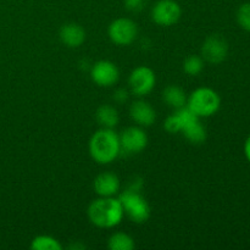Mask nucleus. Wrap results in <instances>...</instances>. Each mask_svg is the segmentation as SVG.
<instances>
[{
	"label": "nucleus",
	"mask_w": 250,
	"mask_h": 250,
	"mask_svg": "<svg viewBox=\"0 0 250 250\" xmlns=\"http://www.w3.org/2000/svg\"><path fill=\"white\" fill-rule=\"evenodd\" d=\"M90 77L99 87H111L119 81L120 72L114 62L109 60H100L93 65Z\"/></svg>",
	"instance_id": "nucleus-11"
},
{
	"label": "nucleus",
	"mask_w": 250,
	"mask_h": 250,
	"mask_svg": "<svg viewBox=\"0 0 250 250\" xmlns=\"http://www.w3.org/2000/svg\"><path fill=\"white\" fill-rule=\"evenodd\" d=\"M119 200L121 202L124 211L129 220L136 224H144L150 216V208L146 200L139 193V187L132 186L120 194Z\"/></svg>",
	"instance_id": "nucleus-3"
},
{
	"label": "nucleus",
	"mask_w": 250,
	"mask_h": 250,
	"mask_svg": "<svg viewBox=\"0 0 250 250\" xmlns=\"http://www.w3.org/2000/svg\"><path fill=\"white\" fill-rule=\"evenodd\" d=\"M138 36V27L134 21L121 17L112 21L109 26V37L117 45H129Z\"/></svg>",
	"instance_id": "nucleus-7"
},
{
	"label": "nucleus",
	"mask_w": 250,
	"mask_h": 250,
	"mask_svg": "<svg viewBox=\"0 0 250 250\" xmlns=\"http://www.w3.org/2000/svg\"><path fill=\"white\" fill-rule=\"evenodd\" d=\"M124 208L119 198L100 197L93 200L88 208V217L94 226L100 229H112L124 219Z\"/></svg>",
	"instance_id": "nucleus-1"
},
{
	"label": "nucleus",
	"mask_w": 250,
	"mask_h": 250,
	"mask_svg": "<svg viewBox=\"0 0 250 250\" xmlns=\"http://www.w3.org/2000/svg\"><path fill=\"white\" fill-rule=\"evenodd\" d=\"M89 153L99 164H110L121 154L119 134L112 128H102L89 141Z\"/></svg>",
	"instance_id": "nucleus-2"
},
{
	"label": "nucleus",
	"mask_w": 250,
	"mask_h": 250,
	"mask_svg": "<svg viewBox=\"0 0 250 250\" xmlns=\"http://www.w3.org/2000/svg\"><path fill=\"white\" fill-rule=\"evenodd\" d=\"M204 68V59L198 55H190L183 62V70L187 75L197 76Z\"/></svg>",
	"instance_id": "nucleus-19"
},
{
	"label": "nucleus",
	"mask_w": 250,
	"mask_h": 250,
	"mask_svg": "<svg viewBox=\"0 0 250 250\" xmlns=\"http://www.w3.org/2000/svg\"><path fill=\"white\" fill-rule=\"evenodd\" d=\"M93 188L99 197H115L120 190V180L115 173L102 172L94 178Z\"/></svg>",
	"instance_id": "nucleus-13"
},
{
	"label": "nucleus",
	"mask_w": 250,
	"mask_h": 250,
	"mask_svg": "<svg viewBox=\"0 0 250 250\" xmlns=\"http://www.w3.org/2000/svg\"><path fill=\"white\" fill-rule=\"evenodd\" d=\"M148 4V0H125V7L131 12H139Z\"/></svg>",
	"instance_id": "nucleus-22"
},
{
	"label": "nucleus",
	"mask_w": 250,
	"mask_h": 250,
	"mask_svg": "<svg viewBox=\"0 0 250 250\" xmlns=\"http://www.w3.org/2000/svg\"><path fill=\"white\" fill-rule=\"evenodd\" d=\"M176 112L181 119V124H182L181 132L183 133L185 138L193 144L204 143L207 141L208 134L205 127L200 124L199 116H197L187 105L177 109Z\"/></svg>",
	"instance_id": "nucleus-5"
},
{
	"label": "nucleus",
	"mask_w": 250,
	"mask_h": 250,
	"mask_svg": "<svg viewBox=\"0 0 250 250\" xmlns=\"http://www.w3.org/2000/svg\"><path fill=\"white\" fill-rule=\"evenodd\" d=\"M182 15L180 4L175 0H159L151 10L153 21L159 26L168 27L175 24Z\"/></svg>",
	"instance_id": "nucleus-8"
},
{
	"label": "nucleus",
	"mask_w": 250,
	"mask_h": 250,
	"mask_svg": "<svg viewBox=\"0 0 250 250\" xmlns=\"http://www.w3.org/2000/svg\"><path fill=\"white\" fill-rule=\"evenodd\" d=\"M244 153H246L247 159H248L249 163H250V136L246 141V144H244Z\"/></svg>",
	"instance_id": "nucleus-24"
},
{
	"label": "nucleus",
	"mask_w": 250,
	"mask_h": 250,
	"mask_svg": "<svg viewBox=\"0 0 250 250\" xmlns=\"http://www.w3.org/2000/svg\"><path fill=\"white\" fill-rule=\"evenodd\" d=\"M95 117L103 128H114L115 126H117L120 120L117 110L109 104H104L98 107Z\"/></svg>",
	"instance_id": "nucleus-16"
},
{
	"label": "nucleus",
	"mask_w": 250,
	"mask_h": 250,
	"mask_svg": "<svg viewBox=\"0 0 250 250\" xmlns=\"http://www.w3.org/2000/svg\"><path fill=\"white\" fill-rule=\"evenodd\" d=\"M128 90L124 89V88H120L115 92L114 94V99L116 100L117 103H125L127 99H128Z\"/></svg>",
	"instance_id": "nucleus-23"
},
{
	"label": "nucleus",
	"mask_w": 250,
	"mask_h": 250,
	"mask_svg": "<svg viewBox=\"0 0 250 250\" xmlns=\"http://www.w3.org/2000/svg\"><path fill=\"white\" fill-rule=\"evenodd\" d=\"M31 249H33V250H61L62 249V246H61L60 242H59L56 238H54V237L42 234V236H37L36 238L32 241Z\"/></svg>",
	"instance_id": "nucleus-18"
},
{
	"label": "nucleus",
	"mask_w": 250,
	"mask_h": 250,
	"mask_svg": "<svg viewBox=\"0 0 250 250\" xmlns=\"http://www.w3.org/2000/svg\"><path fill=\"white\" fill-rule=\"evenodd\" d=\"M237 21L242 28L250 32V2H246L239 6L237 11Z\"/></svg>",
	"instance_id": "nucleus-20"
},
{
	"label": "nucleus",
	"mask_w": 250,
	"mask_h": 250,
	"mask_svg": "<svg viewBox=\"0 0 250 250\" xmlns=\"http://www.w3.org/2000/svg\"><path fill=\"white\" fill-rule=\"evenodd\" d=\"M121 151L126 154H138L144 150L148 144V136L146 132L137 126L125 128L119 136Z\"/></svg>",
	"instance_id": "nucleus-10"
},
{
	"label": "nucleus",
	"mask_w": 250,
	"mask_h": 250,
	"mask_svg": "<svg viewBox=\"0 0 250 250\" xmlns=\"http://www.w3.org/2000/svg\"><path fill=\"white\" fill-rule=\"evenodd\" d=\"M164 127H165V129L168 133H178V132H181V129H182V124H181V119L180 116H178L177 112L170 115V116L165 120Z\"/></svg>",
	"instance_id": "nucleus-21"
},
{
	"label": "nucleus",
	"mask_w": 250,
	"mask_h": 250,
	"mask_svg": "<svg viewBox=\"0 0 250 250\" xmlns=\"http://www.w3.org/2000/svg\"><path fill=\"white\" fill-rule=\"evenodd\" d=\"M107 246L111 250H132L134 248V239L125 232H116L109 238Z\"/></svg>",
	"instance_id": "nucleus-17"
},
{
	"label": "nucleus",
	"mask_w": 250,
	"mask_h": 250,
	"mask_svg": "<svg viewBox=\"0 0 250 250\" xmlns=\"http://www.w3.org/2000/svg\"><path fill=\"white\" fill-rule=\"evenodd\" d=\"M155 72L148 66H138L131 72L128 78L129 90L137 97L149 94L155 87Z\"/></svg>",
	"instance_id": "nucleus-6"
},
{
	"label": "nucleus",
	"mask_w": 250,
	"mask_h": 250,
	"mask_svg": "<svg viewBox=\"0 0 250 250\" xmlns=\"http://www.w3.org/2000/svg\"><path fill=\"white\" fill-rule=\"evenodd\" d=\"M163 99L168 106L173 107V109H181V107L187 105V99L186 93L182 88L178 85H167L163 92Z\"/></svg>",
	"instance_id": "nucleus-15"
},
{
	"label": "nucleus",
	"mask_w": 250,
	"mask_h": 250,
	"mask_svg": "<svg viewBox=\"0 0 250 250\" xmlns=\"http://www.w3.org/2000/svg\"><path fill=\"white\" fill-rule=\"evenodd\" d=\"M221 105L220 95L214 89L202 87L192 92L187 99V106L199 117H209L216 114Z\"/></svg>",
	"instance_id": "nucleus-4"
},
{
	"label": "nucleus",
	"mask_w": 250,
	"mask_h": 250,
	"mask_svg": "<svg viewBox=\"0 0 250 250\" xmlns=\"http://www.w3.org/2000/svg\"><path fill=\"white\" fill-rule=\"evenodd\" d=\"M229 54V43L220 34H211L204 41L202 46V58L212 65H219Z\"/></svg>",
	"instance_id": "nucleus-9"
},
{
	"label": "nucleus",
	"mask_w": 250,
	"mask_h": 250,
	"mask_svg": "<svg viewBox=\"0 0 250 250\" xmlns=\"http://www.w3.org/2000/svg\"><path fill=\"white\" fill-rule=\"evenodd\" d=\"M61 42L68 48H78L85 41V31L77 23H66L60 29Z\"/></svg>",
	"instance_id": "nucleus-14"
},
{
	"label": "nucleus",
	"mask_w": 250,
	"mask_h": 250,
	"mask_svg": "<svg viewBox=\"0 0 250 250\" xmlns=\"http://www.w3.org/2000/svg\"><path fill=\"white\" fill-rule=\"evenodd\" d=\"M129 116L141 127H149L155 122L156 112L149 103L137 100L129 106Z\"/></svg>",
	"instance_id": "nucleus-12"
}]
</instances>
